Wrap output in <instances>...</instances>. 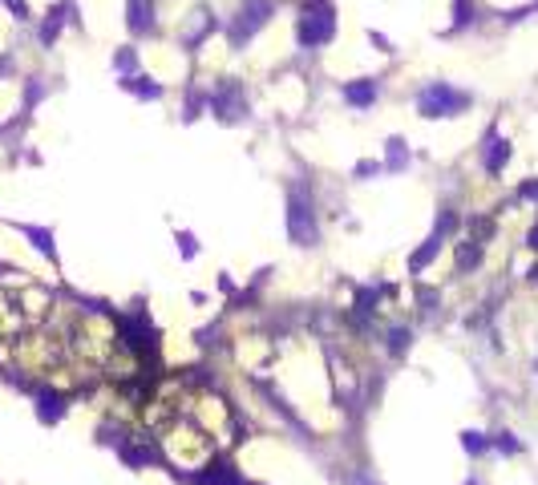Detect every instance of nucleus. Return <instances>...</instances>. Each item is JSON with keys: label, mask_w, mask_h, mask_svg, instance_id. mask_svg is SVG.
I'll use <instances>...</instances> for the list:
<instances>
[{"label": "nucleus", "mask_w": 538, "mask_h": 485, "mask_svg": "<svg viewBox=\"0 0 538 485\" xmlns=\"http://www.w3.org/2000/svg\"><path fill=\"white\" fill-rule=\"evenodd\" d=\"M490 146H494V150H490L486 166H490V170H494V174H498V170H502V162L510 158V146H506V142H498V137H494V142H490Z\"/></svg>", "instance_id": "5"}, {"label": "nucleus", "mask_w": 538, "mask_h": 485, "mask_svg": "<svg viewBox=\"0 0 538 485\" xmlns=\"http://www.w3.org/2000/svg\"><path fill=\"white\" fill-rule=\"evenodd\" d=\"M304 219H308V207H304V199H300V194H291V214H288L291 235L300 239V243H308V239H316V226H308Z\"/></svg>", "instance_id": "3"}, {"label": "nucleus", "mask_w": 538, "mask_h": 485, "mask_svg": "<svg viewBox=\"0 0 538 485\" xmlns=\"http://www.w3.org/2000/svg\"><path fill=\"white\" fill-rule=\"evenodd\" d=\"M332 37V16H328V9H308L304 13V21H300V41L304 45H320V41H328Z\"/></svg>", "instance_id": "2"}, {"label": "nucleus", "mask_w": 538, "mask_h": 485, "mask_svg": "<svg viewBox=\"0 0 538 485\" xmlns=\"http://www.w3.org/2000/svg\"><path fill=\"white\" fill-rule=\"evenodd\" d=\"M453 110H465V93H453L450 85H433L421 93V113L425 118H441V113H453Z\"/></svg>", "instance_id": "1"}, {"label": "nucleus", "mask_w": 538, "mask_h": 485, "mask_svg": "<svg viewBox=\"0 0 538 485\" xmlns=\"http://www.w3.org/2000/svg\"><path fill=\"white\" fill-rule=\"evenodd\" d=\"M150 25H154V4L150 0H130V28L146 33Z\"/></svg>", "instance_id": "4"}, {"label": "nucleus", "mask_w": 538, "mask_h": 485, "mask_svg": "<svg viewBox=\"0 0 538 485\" xmlns=\"http://www.w3.org/2000/svg\"><path fill=\"white\" fill-rule=\"evenodd\" d=\"M373 93H376V85H348V89H344V98H348L352 105H368Z\"/></svg>", "instance_id": "6"}]
</instances>
